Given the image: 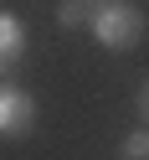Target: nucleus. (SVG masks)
Returning <instances> with one entry per match:
<instances>
[{"mask_svg": "<svg viewBox=\"0 0 149 160\" xmlns=\"http://www.w3.org/2000/svg\"><path fill=\"white\" fill-rule=\"evenodd\" d=\"M134 114H139V119L149 124V78L139 83V93H134Z\"/></svg>", "mask_w": 149, "mask_h": 160, "instance_id": "nucleus-6", "label": "nucleus"}, {"mask_svg": "<svg viewBox=\"0 0 149 160\" xmlns=\"http://www.w3.org/2000/svg\"><path fill=\"white\" fill-rule=\"evenodd\" d=\"M36 129V98L16 83H0V139H26Z\"/></svg>", "mask_w": 149, "mask_h": 160, "instance_id": "nucleus-2", "label": "nucleus"}, {"mask_svg": "<svg viewBox=\"0 0 149 160\" xmlns=\"http://www.w3.org/2000/svg\"><path fill=\"white\" fill-rule=\"evenodd\" d=\"M87 5H93V0H87Z\"/></svg>", "mask_w": 149, "mask_h": 160, "instance_id": "nucleus-7", "label": "nucleus"}, {"mask_svg": "<svg viewBox=\"0 0 149 160\" xmlns=\"http://www.w3.org/2000/svg\"><path fill=\"white\" fill-rule=\"evenodd\" d=\"M144 5H134V0H93V21H87V31H93V42L103 47V52H134L139 42H144Z\"/></svg>", "mask_w": 149, "mask_h": 160, "instance_id": "nucleus-1", "label": "nucleus"}, {"mask_svg": "<svg viewBox=\"0 0 149 160\" xmlns=\"http://www.w3.org/2000/svg\"><path fill=\"white\" fill-rule=\"evenodd\" d=\"M21 57H26V26H21V16L0 11V72L16 67Z\"/></svg>", "mask_w": 149, "mask_h": 160, "instance_id": "nucleus-3", "label": "nucleus"}, {"mask_svg": "<svg viewBox=\"0 0 149 160\" xmlns=\"http://www.w3.org/2000/svg\"><path fill=\"white\" fill-rule=\"evenodd\" d=\"M87 21H93L87 0H62V5H57V26H62V31H82Z\"/></svg>", "mask_w": 149, "mask_h": 160, "instance_id": "nucleus-4", "label": "nucleus"}, {"mask_svg": "<svg viewBox=\"0 0 149 160\" xmlns=\"http://www.w3.org/2000/svg\"><path fill=\"white\" fill-rule=\"evenodd\" d=\"M118 160H149V129H128L118 139Z\"/></svg>", "mask_w": 149, "mask_h": 160, "instance_id": "nucleus-5", "label": "nucleus"}]
</instances>
